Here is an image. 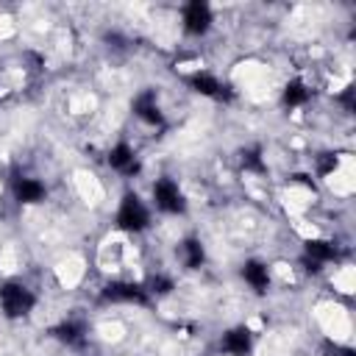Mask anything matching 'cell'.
<instances>
[{"instance_id":"6","label":"cell","mask_w":356,"mask_h":356,"mask_svg":"<svg viewBox=\"0 0 356 356\" xmlns=\"http://www.w3.org/2000/svg\"><path fill=\"white\" fill-rule=\"evenodd\" d=\"M134 111L139 120L150 122V125H161V111L156 106V95L153 92H142L136 100H134Z\"/></svg>"},{"instance_id":"18","label":"cell","mask_w":356,"mask_h":356,"mask_svg":"<svg viewBox=\"0 0 356 356\" xmlns=\"http://www.w3.org/2000/svg\"><path fill=\"white\" fill-rule=\"evenodd\" d=\"M337 170V159L331 156V153H325L323 159H320V167H317V172L320 175H328V172H334Z\"/></svg>"},{"instance_id":"12","label":"cell","mask_w":356,"mask_h":356,"mask_svg":"<svg viewBox=\"0 0 356 356\" xmlns=\"http://www.w3.org/2000/svg\"><path fill=\"white\" fill-rule=\"evenodd\" d=\"M242 275H245V281H248L256 292H264L267 284H270V278H267V267L259 264V261H248L245 270H242Z\"/></svg>"},{"instance_id":"13","label":"cell","mask_w":356,"mask_h":356,"mask_svg":"<svg viewBox=\"0 0 356 356\" xmlns=\"http://www.w3.org/2000/svg\"><path fill=\"white\" fill-rule=\"evenodd\" d=\"M181 259H184V264L186 267H200L203 264V248H200V242L197 239H186L184 245H181Z\"/></svg>"},{"instance_id":"11","label":"cell","mask_w":356,"mask_h":356,"mask_svg":"<svg viewBox=\"0 0 356 356\" xmlns=\"http://www.w3.org/2000/svg\"><path fill=\"white\" fill-rule=\"evenodd\" d=\"M334 256H337V248L331 242H306V259L312 261L309 270H320V264Z\"/></svg>"},{"instance_id":"1","label":"cell","mask_w":356,"mask_h":356,"mask_svg":"<svg viewBox=\"0 0 356 356\" xmlns=\"http://www.w3.org/2000/svg\"><path fill=\"white\" fill-rule=\"evenodd\" d=\"M0 306L8 317H22L33 309V295H31V289H25L19 284H6L0 289Z\"/></svg>"},{"instance_id":"16","label":"cell","mask_w":356,"mask_h":356,"mask_svg":"<svg viewBox=\"0 0 356 356\" xmlns=\"http://www.w3.org/2000/svg\"><path fill=\"white\" fill-rule=\"evenodd\" d=\"M242 167H245V170H253V172H264L261 150H259V147H248V150H242Z\"/></svg>"},{"instance_id":"4","label":"cell","mask_w":356,"mask_h":356,"mask_svg":"<svg viewBox=\"0 0 356 356\" xmlns=\"http://www.w3.org/2000/svg\"><path fill=\"white\" fill-rule=\"evenodd\" d=\"M153 197H156V206L167 214H181L184 211V195L178 192V186L172 181H159L153 186Z\"/></svg>"},{"instance_id":"2","label":"cell","mask_w":356,"mask_h":356,"mask_svg":"<svg viewBox=\"0 0 356 356\" xmlns=\"http://www.w3.org/2000/svg\"><path fill=\"white\" fill-rule=\"evenodd\" d=\"M117 225L122 231H142L147 225V211L142 206V200L136 195H125L122 197V206L117 211Z\"/></svg>"},{"instance_id":"10","label":"cell","mask_w":356,"mask_h":356,"mask_svg":"<svg viewBox=\"0 0 356 356\" xmlns=\"http://www.w3.org/2000/svg\"><path fill=\"white\" fill-rule=\"evenodd\" d=\"M108 164H111L114 170H120V172H136V159H134V150H131L128 145H117V147H111V153H108Z\"/></svg>"},{"instance_id":"17","label":"cell","mask_w":356,"mask_h":356,"mask_svg":"<svg viewBox=\"0 0 356 356\" xmlns=\"http://www.w3.org/2000/svg\"><path fill=\"white\" fill-rule=\"evenodd\" d=\"M172 289V281L170 278H164V275H156L153 281H150V292H159V295H167Z\"/></svg>"},{"instance_id":"8","label":"cell","mask_w":356,"mask_h":356,"mask_svg":"<svg viewBox=\"0 0 356 356\" xmlns=\"http://www.w3.org/2000/svg\"><path fill=\"white\" fill-rule=\"evenodd\" d=\"M14 195L22 203H39L44 197V186L39 181H33V178H17L14 181Z\"/></svg>"},{"instance_id":"3","label":"cell","mask_w":356,"mask_h":356,"mask_svg":"<svg viewBox=\"0 0 356 356\" xmlns=\"http://www.w3.org/2000/svg\"><path fill=\"white\" fill-rule=\"evenodd\" d=\"M103 300H111V303H147V292L139 284L111 281L103 289Z\"/></svg>"},{"instance_id":"9","label":"cell","mask_w":356,"mask_h":356,"mask_svg":"<svg viewBox=\"0 0 356 356\" xmlns=\"http://www.w3.org/2000/svg\"><path fill=\"white\" fill-rule=\"evenodd\" d=\"M222 350H228L234 356H248V350H250V334H248V328L228 331L225 339H222Z\"/></svg>"},{"instance_id":"5","label":"cell","mask_w":356,"mask_h":356,"mask_svg":"<svg viewBox=\"0 0 356 356\" xmlns=\"http://www.w3.org/2000/svg\"><path fill=\"white\" fill-rule=\"evenodd\" d=\"M209 22H211V11H209V6L206 3H200V0H195V3H189L186 8H184V28L189 31V33H206L209 31Z\"/></svg>"},{"instance_id":"7","label":"cell","mask_w":356,"mask_h":356,"mask_svg":"<svg viewBox=\"0 0 356 356\" xmlns=\"http://www.w3.org/2000/svg\"><path fill=\"white\" fill-rule=\"evenodd\" d=\"M192 86L200 92V95H209V97H217V100H222V97H228V92H225V86L217 81V78H211L209 72H195L192 78Z\"/></svg>"},{"instance_id":"14","label":"cell","mask_w":356,"mask_h":356,"mask_svg":"<svg viewBox=\"0 0 356 356\" xmlns=\"http://www.w3.org/2000/svg\"><path fill=\"white\" fill-rule=\"evenodd\" d=\"M53 334H56V339H61L67 345H78L83 339V325L81 323H61Z\"/></svg>"},{"instance_id":"15","label":"cell","mask_w":356,"mask_h":356,"mask_svg":"<svg viewBox=\"0 0 356 356\" xmlns=\"http://www.w3.org/2000/svg\"><path fill=\"white\" fill-rule=\"evenodd\" d=\"M306 100H309L306 83H300V81L286 83V89H284V103H286V106H300V103H306Z\"/></svg>"}]
</instances>
